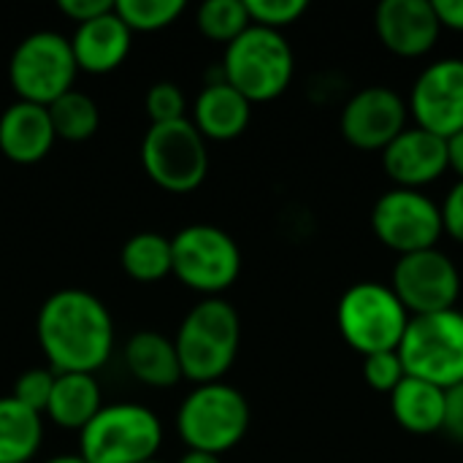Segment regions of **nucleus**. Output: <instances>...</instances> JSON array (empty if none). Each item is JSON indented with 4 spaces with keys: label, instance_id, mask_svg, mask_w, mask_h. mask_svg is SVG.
Wrapping results in <instances>:
<instances>
[{
    "label": "nucleus",
    "instance_id": "1",
    "mask_svg": "<svg viewBox=\"0 0 463 463\" xmlns=\"http://www.w3.org/2000/svg\"><path fill=\"white\" fill-rule=\"evenodd\" d=\"M35 334L57 374H95L114 350V323L106 304L79 288L57 290L41 304Z\"/></svg>",
    "mask_w": 463,
    "mask_h": 463
},
{
    "label": "nucleus",
    "instance_id": "2",
    "mask_svg": "<svg viewBox=\"0 0 463 463\" xmlns=\"http://www.w3.org/2000/svg\"><path fill=\"white\" fill-rule=\"evenodd\" d=\"M241 342V320L233 304L220 296L203 298L182 320L174 347L182 377L198 385L222 383L231 372Z\"/></svg>",
    "mask_w": 463,
    "mask_h": 463
},
{
    "label": "nucleus",
    "instance_id": "3",
    "mask_svg": "<svg viewBox=\"0 0 463 463\" xmlns=\"http://www.w3.org/2000/svg\"><path fill=\"white\" fill-rule=\"evenodd\" d=\"M222 79L239 90L250 103L279 98L296 73V57L279 30L250 24L236 41L225 46Z\"/></svg>",
    "mask_w": 463,
    "mask_h": 463
},
{
    "label": "nucleus",
    "instance_id": "4",
    "mask_svg": "<svg viewBox=\"0 0 463 463\" xmlns=\"http://www.w3.org/2000/svg\"><path fill=\"white\" fill-rule=\"evenodd\" d=\"M407 326L410 312L402 307L391 285L355 282L342 293L336 304V328L347 347L364 358L399 350Z\"/></svg>",
    "mask_w": 463,
    "mask_h": 463
},
{
    "label": "nucleus",
    "instance_id": "5",
    "mask_svg": "<svg viewBox=\"0 0 463 463\" xmlns=\"http://www.w3.org/2000/svg\"><path fill=\"white\" fill-rule=\"evenodd\" d=\"M160 442L163 423L149 407L109 404L79 431V456L87 463H144Z\"/></svg>",
    "mask_w": 463,
    "mask_h": 463
},
{
    "label": "nucleus",
    "instance_id": "6",
    "mask_svg": "<svg viewBox=\"0 0 463 463\" xmlns=\"http://www.w3.org/2000/svg\"><path fill=\"white\" fill-rule=\"evenodd\" d=\"M176 429L190 450L222 456L236 448L250 429V404L244 393L225 383L198 385L184 396Z\"/></svg>",
    "mask_w": 463,
    "mask_h": 463
},
{
    "label": "nucleus",
    "instance_id": "7",
    "mask_svg": "<svg viewBox=\"0 0 463 463\" xmlns=\"http://www.w3.org/2000/svg\"><path fill=\"white\" fill-rule=\"evenodd\" d=\"M399 358L407 377L431 383L442 391L463 383V312L410 317Z\"/></svg>",
    "mask_w": 463,
    "mask_h": 463
},
{
    "label": "nucleus",
    "instance_id": "8",
    "mask_svg": "<svg viewBox=\"0 0 463 463\" xmlns=\"http://www.w3.org/2000/svg\"><path fill=\"white\" fill-rule=\"evenodd\" d=\"M171 274L190 290L220 296L241 274V250L217 225H187L171 239Z\"/></svg>",
    "mask_w": 463,
    "mask_h": 463
},
{
    "label": "nucleus",
    "instance_id": "9",
    "mask_svg": "<svg viewBox=\"0 0 463 463\" xmlns=\"http://www.w3.org/2000/svg\"><path fill=\"white\" fill-rule=\"evenodd\" d=\"M141 165L146 176L168 193H190L209 174L206 138L193 119L149 125L141 141Z\"/></svg>",
    "mask_w": 463,
    "mask_h": 463
},
{
    "label": "nucleus",
    "instance_id": "10",
    "mask_svg": "<svg viewBox=\"0 0 463 463\" xmlns=\"http://www.w3.org/2000/svg\"><path fill=\"white\" fill-rule=\"evenodd\" d=\"M76 71L71 41L52 30L22 38L8 60V81L16 98L38 106H49L73 90Z\"/></svg>",
    "mask_w": 463,
    "mask_h": 463
},
{
    "label": "nucleus",
    "instance_id": "11",
    "mask_svg": "<svg viewBox=\"0 0 463 463\" xmlns=\"http://www.w3.org/2000/svg\"><path fill=\"white\" fill-rule=\"evenodd\" d=\"M372 231L380 244L402 255L434 250L445 236L442 209L423 190L393 187L372 206Z\"/></svg>",
    "mask_w": 463,
    "mask_h": 463
},
{
    "label": "nucleus",
    "instance_id": "12",
    "mask_svg": "<svg viewBox=\"0 0 463 463\" xmlns=\"http://www.w3.org/2000/svg\"><path fill=\"white\" fill-rule=\"evenodd\" d=\"M391 290L410 317L448 312L461 298V271L439 247L402 255L391 271Z\"/></svg>",
    "mask_w": 463,
    "mask_h": 463
},
{
    "label": "nucleus",
    "instance_id": "13",
    "mask_svg": "<svg viewBox=\"0 0 463 463\" xmlns=\"http://www.w3.org/2000/svg\"><path fill=\"white\" fill-rule=\"evenodd\" d=\"M415 128L439 138H450L463 130V60L445 57L420 71L407 100Z\"/></svg>",
    "mask_w": 463,
    "mask_h": 463
},
{
    "label": "nucleus",
    "instance_id": "14",
    "mask_svg": "<svg viewBox=\"0 0 463 463\" xmlns=\"http://www.w3.org/2000/svg\"><path fill=\"white\" fill-rule=\"evenodd\" d=\"M407 100L391 87H364L342 109L339 128L350 146L361 152H383L402 130H407Z\"/></svg>",
    "mask_w": 463,
    "mask_h": 463
},
{
    "label": "nucleus",
    "instance_id": "15",
    "mask_svg": "<svg viewBox=\"0 0 463 463\" xmlns=\"http://www.w3.org/2000/svg\"><path fill=\"white\" fill-rule=\"evenodd\" d=\"M374 30L388 52L415 60L437 46L442 24L431 0H385L374 11Z\"/></svg>",
    "mask_w": 463,
    "mask_h": 463
},
{
    "label": "nucleus",
    "instance_id": "16",
    "mask_svg": "<svg viewBox=\"0 0 463 463\" xmlns=\"http://www.w3.org/2000/svg\"><path fill=\"white\" fill-rule=\"evenodd\" d=\"M383 168L396 187L423 190L448 171V141L429 130L407 128L383 149Z\"/></svg>",
    "mask_w": 463,
    "mask_h": 463
},
{
    "label": "nucleus",
    "instance_id": "17",
    "mask_svg": "<svg viewBox=\"0 0 463 463\" xmlns=\"http://www.w3.org/2000/svg\"><path fill=\"white\" fill-rule=\"evenodd\" d=\"M57 141L46 106L16 100L0 114V152L22 165L46 157Z\"/></svg>",
    "mask_w": 463,
    "mask_h": 463
},
{
    "label": "nucleus",
    "instance_id": "18",
    "mask_svg": "<svg viewBox=\"0 0 463 463\" xmlns=\"http://www.w3.org/2000/svg\"><path fill=\"white\" fill-rule=\"evenodd\" d=\"M130 38H133V33L117 16L114 8L109 14L98 16V19H90V22L79 24L73 38H71L76 68L87 71V73H109V71H114L117 65L125 62V57L130 52Z\"/></svg>",
    "mask_w": 463,
    "mask_h": 463
},
{
    "label": "nucleus",
    "instance_id": "19",
    "mask_svg": "<svg viewBox=\"0 0 463 463\" xmlns=\"http://www.w3.org/2000/svg\"><path fill=\"white\" fill-rule=\"evenodd\" d=\"M193 111H195L193 125L203 138L231 141L247 130L252 117V103L222 79V81H209L201 90Z\"/></svg>",
    "mask_w": 463,
    "mask_h": 463
},
{
    "label": "nucleus",
    "instance_id": "20",
    "mask_svg": "<svg viewBox=\"0 0 463 463\" xmlns=\"http://www.w3.org/2000/svg\"><path fill=\"white\" fill-rule=\"evenodd\" d=\"M391 415L407 434H439L445 420V391L431 383L404 377L391 393Z\"/></svg>",
    "mask_w": 463,
    "mask_h": 463
},
{
    "label": "nucleus",
    "instance_id": "21",
    "mask_svg": "<svg viewBox=\"0 0 463 463\" xmlns=\"http://www.w3.org/2000/svg\"><path fill=\"white\" fill-rule=\"evenodd\" d=\"M130 374L149 388H174L182 380L176 347L157 331H138L125 347Z\"/></svg>",
    "mask_w": 463,
    "mask_h": 463
},
{
    "label": "nucleus",
    "instance_id": "22",
    "mask_svg": "<svg viewBox=\"0 0 463 463\" xmlns=\"http://www.w3.org/2000/svg\"><path fill=\"white\" fill-rule=\"evenodd\" d=\"M100 407H103L100 388H98L95 377L79 374V372H65V374H57V380H54L46 415L62 429L81 431L100 412Z\"/></svg>",
    "mask_w": 463,
    "mask_h": 463
},
{
    "label": "nucleus",
    "instance_id": "23",
    "mask_svg": "<svg viewBox=\"0 0 463 463\" xmlns=\"http://www.w3.org/2000/svg\"><path fill=\"white\" fill-rule=\"evenodd\" d=\"M43 439V420L38 412L16 402L0 399V463H27L38 453Z\"/></svg>",
    "mask_w": 463,
    "mask_h": 463
},
{
    "label": "nucleus",
    "instance_id": "24",
    "mask_svg": "<svg viewBox=\"0 0 463 463\" xmlns=\"http://www.w3.org/2000/svg\"><path fill=\"white\" fill-rule=\"evenodd\" d=\"M119 263L136 282H160L171 274V239L163 233H136L122 244Z\"/></svg>",
    "mask_w": 463,
    "mask_h": 463
},
{
    "label": "nucleus",
    "instance_id": "25",
    "mask_svg": "<svg viewBox=\"0 0 463 463\" xmlns=\"http://www.w3.org/2000/svg\"><path fill=\"white\" fill-rule=\"evenodd\" d=\"M54 136L62 141H87L100 125V111L95 100L79 90H68L54 103L46 106Z\"/></svg>",
    "mask_w": 463,
    "mask_h": 463
},
{
    "label": "nucleus",
    "instance_id": "26",
    "mask_svg": "<svg viewBox=\"0 0 463 463\" xmlns=\"http://www.w3.org/2000/svg\"><path fill=\"white\" fill-rule=\"evenodd\" d=\"M195 24L209 41H217V43L228 46L252 22H250L244 0H206L195 11Z\"/></svg>",
    "mask_w": 463,
    "mask_h": 463
},
{
    "label": "nucleus",
    "instance_id": "27",
    "mask_svg": "<svg viewBox=\"0 0 463 463\" xmlns=\"http://www.w3.org/2000/svg\"><path fill=\"white\" fill-rule=\"evenodd\" d=\"M184 0H119L114 3L117 16L128 24V30L152 33L174 24L184 14Z\"/></svg>",
    "mask_w": 463,
    "mask_h": 463
},
{
    "label": "nucleus",
    "instance_id": "28",
    "mask_svg": "<svg viewBox=\"0 0 463 463\" xmlns=\"http://www.w3.org/2000/svg\"><path fill=\"white\" fill-rule=\"evenodd\" d=\"M250 22L258 27L279 30L298 22L307 14V0H244Z\"/></svg>",
    "mask_w": 463,
    "mask_h": 463
},
{
    "label": "nucleus",
    "instance_id": "29",
    "mask_svg": "<svg viewBox=\"0 0 463 463\" xmlns=\"http://www.w3.org/2000/svg\"><path fill=\"white\" fill-rule=\"evenodd\" d=\"M144 109H146V117L152 119V125H163V122L184 119L187 100H184V92H182L179 84H174V81H157V84H152L146 90Z\"/></svg>",
    "mask_w": 463,
    "mask_h": 463
},
{
    "label": "nucleus",
    "instance_id": "30",
    "mask_svg": "<svg viewBox=\"0 0 463 463\" xmlns=\"http://www.w3.org/2000/svg\"><path fill=\"white\" fill-rule=\"evenodd\" d=\"M57 374L52 369H27L24 374L16 377L14 383V399L22 402L24 407H30L33 412L43 415L52 399V388H54Z\"/></svg>",
    "mask_w": 463,
    "mask_h": 463
},
{
    "label": "nucleus",
    "instance_id": "31",
    "mask_svg": "<svg viewBox=\"0 0 463 463\" xmlns=\"http://www.w3.org/2000/svg\"><path fill=\"white\" fill-rule=\"evenodd\" d=\"M404 377H407V372L402 366L399 350H393V353H374V355L364 358V380L377 393H388L391 396Z\"/></svg>",
    "mask_w": 463,
    "mask_h": 463
},
{
    "label": "nucleus",
    "instance_id": "32",
    "mask_svg": "<svg viewBox=\"0 0 463 463\" xmlns=\"http://www.w3.org/2000/svg\"><path fill=\"white\" fill-rule=\"evenodd\" d=\"M442 209V225H445V233L463 244V179H458L450 193L445 195V203L439 206Z\"/></svg>",
    "mask_w": 463,
    "mask_h": 463
},
{
    "label": "nucleus",
    "instance_id": "33",
    "mask_svg": "<svg viewBox=\"0 0 463 463\" xmlns=\"http://www.w3.org/2000/svg\"><path fill=\"white\" fill-rule=\"evenodd\" d=\"M442 431L453 442L463 445V383L445 391V420H442Z\"/></svg>",
    "mask_w": 463,
    "mask_h": 463
},
{
    "label": "nucleus",
    "instance_id": "34",
    "mask_svg": "<svg viewBox=\"0 0 463 463\" xmlns=\"http://www.w3.org/2000/svg\"><path fill=\"white\" fill-rule=\"evenodd\" d=\"M57 8L68 19H73L76 24H84L90 19H98V16L109 14L114 8V3L111 0H60Z\"/></svg>",
    "mask_w": 463,
    "mask_h": 463
},
{
    "label": "nucleus",
    "instance_id": "35",
    "mask_svg": "<svg viewBox=\"0 0 463 463\" xmlns=\"http://www.w3.org/2000/svg\"><path fill=\"white\" fill-rule=\"evenodd\" d=\"M434 11L442 27L463 33V0H434Z\"/></svg>",
    "mask_w": 463,
    "mask_h": 463
},
{
    "label": "nucleus",
    "instance_id": "36",
    "mask_svg": "<svg viewBox=\"0 0 463 463\" xmlns=\"http://www.w3.org/2000/svg\"><path fill=\"white\" fill-rule=\"evenodd\" d=\"M448 168L463 179V130L448 138Z\"/></svg>",
    "mask_w": 463,
    "mask_h": 463
},
{
    "label": "nucleus",
    "instance_id": "37",
    "mask_svg": "<svg viewBox=\"0 0 463 463\" xmlns=\"http://www.w3.org/2000/svg\"><path fill=\"white\" fill-rule=\"evenodd\" d=\"M179 463H222L220 456H212V453H201V450H187Z\"/></svg>",
    "mask_w": 463,
    "mask_h": 463
},
{
    "label": "nucleus",
    "instance_id": "38",
    "mask_svg": "<svg viewBox=\"0 0 463 463\" xmlns=\"http://www.w3.org/2000/svg\"><path fill=\"white\" fill-rule=\"evenodd\" d=\"M43 463H87V461L76 453V456H54V458H49V461H43Z\"/></svg>",
    "mask_w": 463,
    "mask_h": 463
},
{
    "label": "nucleus",
    "instance_id": "39",
    "mask_svg": "<svg viewBox=\"0 0 463 463\" xmlns=\"http://www.w3.org/2000/svg\"><path fill=\"white\" fill-rule=\"evenodd\" d=\"M144 463H163V461H157V458H152V461H144Z\"/></svg>",
    "mask_w": 463,
    "mask_h": 463
}]
</instances>
